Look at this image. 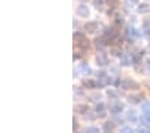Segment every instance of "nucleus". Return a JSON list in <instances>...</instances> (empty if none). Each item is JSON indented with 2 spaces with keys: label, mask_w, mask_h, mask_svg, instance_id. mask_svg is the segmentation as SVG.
I'll list each match as a JSON object with an SVG mask.
<instances>
[{
  "label": "nucleus",
  "mask_w": 150,
  "mask_h": 133,
  "mask_svg": "<svg viewBox=\"0 0 150 133\" xmlns=\"http://www.w3.org/2000/svg\"><path fill=\"white\" fill-rule=\"evenodd\" d=\"M109 83H111V78L106 75L105 71L98 73V81H97V87H106Z\"/></svg>",
  "instance_id": "f257e3e1"
},
{
  "label": "nucleus",
  "mask_w": 150,
  "mask_h": 133,
  "mask_svg": "<svg viewBox=\"0 0 150 133\" xmlns=\"http://www.w3.org/2000/svg\"><path fill=\"white\" fill-rule=\"evenodd\" d=\"M74 41H75V43L78 44L79 47L86 48V47L88 46L87 38H86L83 34H81V32H75V34H74Z\"/></svg>",
  "instance_id": "f03ea898"
},
{
  "label": "nucleus",
  "mask_w": 150,
  "mask_h": 133,
  "mask_svg": "<svg viewBox=\"0 0 150 133\" xmlns=\"http://www.w3.org/2000/svg\"><path fill=\"white\" fill-rule=\"evenodd\" d=\"M121 87L125 89V90H137L139 86H138V83L135 82V81H131V79H125V81H122L121 82Z\"/></svg>",
  "instance_id": "7ed1b4c3"
},
{
  "label": "nucleus",
  "mask_w": 150,
  "mask_h": 133,
  "mask_svg": "<svg viewBox=\"0 0 150 133\" xmlns=\"http://www.w3.org/2000/svg\"><path fill=\"white\" fill-rule=\"evenodd\" d=\"M95 113L99 118H105L107 114V110H106V105L103 104V102H99L97 104V108H95Z\"/></svg>",
  "instance_id": "20e7f679"
},
{
  "label": "nucleus",
  "mask_w": 150,
  "mask_h": 133,
  "mask_svg": "<svg viewBox=\"0 0 150 133\" xmlns=\"http://www.w3.org/2000/svg\"><path fill=\"white\" fill-rule=\"evenodd\" d=\"M76 14L81 18H87L90 15V10H88V7L86 4H81V6L76 7Z\"/></svg>",
  "instance_id": "39448f33"
},
{
  "label": "nucleus",
  "mask_w": 150,
  "mask_h": 133,
  "mask_svg": "<svg viewBox=\"0 0 150 133\" xmlns=\"http://www.w3.org/2000/svg\"><path fill=\"white\" fill-rule=\"evenodd\" d=\"M98 23L97 22H88L84 24V30H86V32H88V34H94V32L98 31Z\"/></svg>",
  "instance_id": "423d86ee"
},
{
  "label": "nucleus",
  "mask_w": 150,
  "mask_h": 133,
  "mask_svg": "<svg viewBox=\"0 0 150 133\" xmlns=\"http://www.w3.org/2000/svg\"><path fill=\"white\" fill-rule=\"evenodd\" d=\"M97 63L98 66H106L109 63V58H107V55L105 53H99L97 55Z\"/></svg>",
  "instance_id": "0eeeda50"
},
{
  "label": "nucleus",
  "mask_w": 150,
  "mask_h": 133,
  "mask_svg": "<svg viewBox=\"0 0 150 133\" xmlns=\"http://www.w3.org/2000/svg\"><path fill=\"white\" fill-rule=\"evenodd\" d=\"M110 113L112 114H118L122 112V109H123V105L121 104V102H114V104H110Z\"/></svg>",
  "instance_id": "6e6552de"
},
{
  "label": "nucleus",
  "mask_w": 150,
  "mask_h": 133,
  "mask_svg": "<svg viewBox=\"0 0 150 133\" xmlns=\"http://www.w3.org/2000/svg\"><path fill=\"white\" fill-rule=\"evenodd\" d=\"M117 35V32L114 31V28H107L106 30V32H105V39H106L107 42H110V41H112L114 39V36Z\"/></svg>",
  "instance_id": "1a4fd4ad"
},
{
  "label": "nucleus",
  "mask_w": 150,
  "mask_h": 133,
  "mask_svg": "<svg viewBox=\"0 0 150 133\" xmlns=\"http://www.w3.org/2000/svg\"><path fill=\"white\" fill-rule=\"evenodd\" d=\"M82 85H83L84 87H87V89L97 87V82H94V81H91V79H83V81H82Z\"/></svg>",
  "instance_id": "9d476101"
},
{
  "label": "nucleus",
  "mask_w": 150,
  "mask_h": 133,
  "mask_svg": "<svg viewBox=\"0 0 150 133\" xmlns=\"http://www.w3.org/2000/svg\"><path fill=\"white\" fill-rule=\"evenodd\" d=\"M76 110H78L81 114H87L88 112H90L87 105H78V106H76Z\"/></svg>",
  "instance_id": "9b49d317"
},
{
  "label": "nucleus",
  "mask_w": 150,
  "mask_h": 133,
  "mask_svg": "<svg viewBox=\"0 0 150 133\" xmlns=\"http://www.w3.org/2000/svg\"><path fill=\"white\" fill-rule=\"evenodd\" d=\"M81 70H82V73H83L84 75H90L91 74V69L88 67L87 63H82L81 65Z\"/></svg>",
  "instance_id": "f8f14e48"
},
{
  "label": "nucleus",
  "mask_w": 150,
  "mask_h": 133,
  "mask_svg": "<svg viewBox=\"0 0 150 133\" xmlns=\"http://www.w3.org/2000/svg\"><path fill=\"white\" fill-rule=\"evenodd\" d=\"M127 34L130 35V36H133V38H138V36L141 35L139 32H138L135 28H133V27H129L127 28Z\"/></svg>",
  "instance_id": "ddd939ff"
},
{
  "label": "nucleus",
  "mask_w": 150,
  "mask_h": 133,
  "mask_svg": "<svg viewBox=\"0 0 150 133\" xmlns=\"http://www.w3.org/2000/svg\"><path fill=\"white\" fill-rule=\"evenodd\" d=\"M129 102L130 104H139L141 102V95H130L129 97Z\"/></svg>",
  "instance_id": "4468645a"
},
{
  "label": "nucleus",
  "mask_w": 150,
  "mask_h": 133,
  "mask_svg": "<svg viewBox=\"0 0 150 133\" xmlns=\"http://www.w3.org/2000/svg\"><path fill=\"white\" fill-rule=\"evenodd\" d=\"M138 10H139L141 14H146V12H149L150 11V6L149 4H146V3H144V4H141Z\"/></svg>",
  "instance_id": "2eb2a0df"
},
{
  "label": "nucleus",
  "mask_w": 150,
  "mask_h": 133,
  "mask_svg": "<svg viewBox=\"0 0 150 133\" xmlns=\"http://www.w3.org/2000/svg\"><path fill=\"white\" fill-rule=\"evenodd\" d=\"M142 112H144V114L150 116V104L149 102H145V104L142 105Z\"/></svg>",
  "instance_id": "dca6fc26"
},
{
  "label": "nucleus",
  "mask_w": 150,
  "mask_h": 133,
  "mask_svg": "<svg viewBox=\"0 0 150 133\" xmlns=\"http://www.w3.org/2000/svg\"><path fill=\"white\" fill-rule=\"evenodd\" d=\"M103 128H105V132H111L112 128H114V124L110 122V121H107V122L103 125Z\"/></svg>",
  "instance_id": "f3484780"
},
{
  "label": "nucleus",
  "mask_w": 150,
  "mask_h": 133,
  "mask_svg": "<svg viewBox=\"0 0 150 133\" xmlns=\"http://www.w3.org/2000/svg\"><path fill=\"white\" fill-rule=\"evenodd\" d=\"M121 63L123 65V66H129V65H131V58L130 57H123L121 60Z\"/></svg>",
  "instance_id": "a211bd4d"
},
{
  "label": "nucleus",
  "mask_w": 150,
  "mask_h": 133,
  "mask_svg": "<svg viewBox=\"0 0 150 133\" xmlns=\"http://www.w3.org/2000/svg\"><path fill=\"white\" fill-rule=\"evenodd\" d=\"M107 97H109V98L115 100L117 97H118V93H117L115 90H109V92H107Z\"/></svg>",
  "instance_id": "6ab92c4d"
},
{
  "label": "nucleus",
  "mask_w": 150,
  "mask_h": 133,
  "mask_svg": "<svg viewBox=\"0 0 150 133\" xmlns=\"http://www.w3.org/2000/svg\"><path fill=\"white\" fill-rule=\"evenodd\" d=\"M141 121H142L145 125H150V116H147V114H144V117L141 118Z\"/></svg>",
  "instance_id": "aec40b11"
},
{
  "label": "nucleus",
  "mask_w": 150,
  "mask_h": 133,
  "mask_svg": "<svg viewBox=\"0 0 150 133\" xmlns=\"http://www.w3.org/2000/svg\"><path fill=\"white\" fill-rule=\"evenodd\" d=\"M86 133H99V128H95V127H90L86 129Z\"/></svg>",
  "instance_id": "412c9836"
},
{
  "label": "nucleus",
  "mask_w": 150,
  "mask_h": 133,
  "mask_svg": "<svg viewBox=\"0 0 150 133\" xmlns=\"http://www.w3.org/2000/svg\"><path fill=\"white\" fill-rule=\"evenodd\" d=\"M94 7L98 8V10H100L103 7V0H95V1H94Z\"/></svg>",
  "instance_id": "4be33fe9"
},
{
  "label": "nucleus",
  "mask_w": 150,
  "mask_h": 133,
  "mask_svg": "<svg viewBox=\"0 0 150 133\" xmlns=\"http://www.w3.org/2000/svg\"><path fill=\"white\" fill-rule=\"evenodd\" d=\"M95 46H97V47L98 48H102L103 47V46H105V43H103V41H102V39H95Z\"/></svg>",
  "instance_id": "5701e85b"
},
{
  "label": "nucleus",
  "mask_w": 150,
  "mask_h": 133,
  "mask_svg": "<svg viewBox=\"0 0 150 133\" xmlns=\"http://www.w3.org/2000/svg\"><path fill=\"white\" fill-rule=\"evenodd\" d=\"M138 3V0H126V6L127 7H133Z\"/></svg>",
  "instance_id": "b1692460"
},
{
  "label": "nucleus",
  "mask_w": 150,
  "mask_h": 133,
  "mask_svg": "<svg viewBox=\"0 0 150 133\" xmlns=\"http://www.w3.org/2000/svg\"><path fill=\"white\" fill-rule=\"evenodd\" d=\"M111 53L112 55H115V57H121V51L118 48H111Z\"/></svg>",
  "instance_id": "393cba45"
},
{
  "label": "nucleus",
  "mask_w": 150,
  "mask_h": 133,
  "mask_svg": "<svg viewBox=\"0 0 150 133\" xmlns=\"http://www.w3.org/2000/svg\"><path fill=\"white\" fill-rule=\"evenodd\" d=\"M138 133H150V129L147 127H142L139 130H138Z\"/></svg>",
  "instance_id": "a878e982"
},
{
  "label": "nucleus",
  "mask_w": 150,
  "mask_h": 133,
  "mask_svg": "<svg viewBox=\"0 0 150 133\" xmlns=\"http://www.w3.org/2000/svg\"><path fill=\"white\" fill-rule=\"evenodd\" d=\"M86 116H87V120H95V114H93V113H90V112H88L87 114H86Z\"/></svg>",
  "instance_id": "bb28decb"
},
{
  "label": "nucleus",
  "mask_w": 150,
  "mask_h": 133,
  "mask_svg": "<svg viewBox=\"0 0 150 133\" xmlns=\"http://www.w3.org/2000/svg\"><path fill=\"white\" fill-rule=\"evenodd\" d=\"M122 133H134V132H133L131 128H123V129H122Z\"/></svg>",
  "instance_id": "cd10ccee"
},
{
  "label": "nucleus",
  "mask_w": 150,
  "mask_h": 133,
  "mask_svg": "<svg viewBox=\"0 0 150 133\" xmlns=\"http://www.w3.org/2000/svg\"><path fill=\"white\" fill-rule=\"evenodd\" d=\"M100 97H102L100 94H93V95H91V98H93L94 101H98V100H100Z\"/></svg>",
  "instance_id": "c85d7f7f"
},
{
  "label": "nucleus",
  "mask_w": 150,
  "mask_h": 133,
  "mask_svg": "<svg viewBox=\"0 0 150 133\" xmlns=\"http://www.w3.org/2000/svg\"><path fill=\"white\" fill-rule=\"evenodd\" d=\"M145 35H146V36H150V28H147L146 31H145Z\"/></svg>",
  "instance_id": "c756f323"
},
{
  "label": "nucleus",
  "mask_w": 150,
  "mask_h": 133,
  "mask_svg": "<svg viewBox=\"0 0 150 133\" xmlns=\"http://www.w3.org/2000/svg\"><path fill=\"white\" fill-rule=\"evenodd\" d=\"M146 65H147V67L150 69V58H149V59H146Z\"/></svg>",
  "instance_id": "7c9ffc66"
},
{
  "label": "nucleus",
  "mask_w": 150,
  "mask_h": 133,
  "mask_svg": "<svg viewBox=\"0 0 150 133\" xmlns=\"http://www.w3.org/2000/svg\"><path fill=\"white\" fill-rule=\"evenodd\" d=\"M74 130H76V120L74 118Z\"/></svg>",
  "instance_id": "2f4dec72"
},
{
  "label": "nucleus",
  "mask_w": 150,
  "mask_h": 133,
  "mask_svg": "<svg viewBox=\"0 0 150 133\" xmlns=\"http://www.w3.org/2000/svg\"><path fill=\"white\" fill-rule=\"evenodd\" d=\"M105 133H110V132H105Z\"/></svg>",
  "instance_id": "473e14b6"
},
{
  "label": "nucleus",
  "mask_w": 150,
  "mask_h": 133,
  "mask_svg": "<svg viewBox=\"0 0 150 133\" xmlns=\"http://www.w3.org/2000/svg\"><path fill=\"white\" fill-rule=\"evenodd\" d=\"M149 47H150V44H149Z\"/></svg>",
  "instance_id": "72a5a7b5"
}]
</instances>
